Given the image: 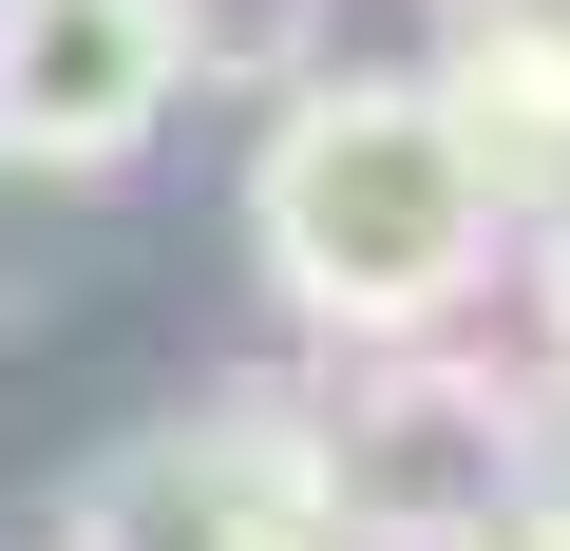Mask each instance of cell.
Returning a JSON list of instances; mask_svg holds the SVG:
<instances>
[{
    "instance_id": "cell-2",
    "label": "cell",
    "mask_w": 570,
    "mask_h": 551,
    "mask_svg": "<svg viewBox=\"0 0 570 551\" xmlns=\"http://www.w3.org/2000/svg\"><path fill=\"white\" fill-rule=\"evenodd\" d=\"M305 437H324V532H513L532 513V381L456 362L438 324L400 343H343V381H305Z\"/></svg>"
},
{
    "instance_id": "cell-1",
    "label": "cell",
    "mask_w": 570,
    "mask_h": 551,
    "mask_svg": "<svg viewBox=\"0 0 570 551\" xmlns=\"http://www.w3.org/2000/svg\"><path fill=\"white\" fill-rule=\"evenodd\" d=\"M247 247L305 343H400V324H456L494 286V190L456 171L438 96L419 77H285L266 96V152H247Z\"/></svg>"
},
{
    "instance_id": "cell-5",
    "label": "cell",
    "mask_w": 570,
    "mask_h": 551,
    "mask_svg": "<svg viewBox=\"0 0 570 551\" xmlns=\"http://www.w3.org/2000/svg\"><path fill=\"white\" fill-rule=\"evenodd\" d=\"M419 96H438L456 171L494 190V228L570 190V20H551V0H494V20H456V58H438Z\"/></svg>"
},
{
    "instance_id": "cell-8",
    "label": "cell",
    "mask_w": 570,
    "mask_h": 551,
    "mask_svg": "<svg viewBox=\"0 0 570 551\" xmlns=\"http://www.w3.org/2000/svg\"><path fill=\"white\" fill-rule=\"evenodd\" d=\"M438 20H494V0H438Z\"/></svg>"
},
{
    "instance_id": "cell-9",
    "label": "cell",
    "mask_w": 570,
    "mask_h": 551,
    "mask_svg": "<svg viewBox=\"0 0 570 551\" xmlns=\"http://www.w3.org/2000/svg\"><path fill=\"white\" fill-rule=\"evenodd\" d=\"M551 20H570V0H551Z\"/></svg>"
},
{
    "instance_id": "cell-3",
    "label": "cell",
    "mask_w": 570,
    "mask_h": 551,
    "mask_svg": "<svg viewBox=\"0 0 570 551\" xmlns=\"http://www.w3.org/2000/svg\"><path fill=\"white\" fill-rule=\"evenodd\" d=\"M58 532H324V437H305V381H228V400H171L134 419L115 456L58 475Z\"/></svg>"
},
{
    "instance_id": "cell-6",
    "label": "cell",
    "mask_w": 570,
    "mask_h": 551,
    "mask_svg": "<svg viewBox=\"0 0 570 551\" xmlns=\"http://www.w3.org/2000/svg\"><path fill=\"white\" fill-rule=\"evenodd\" d=\"M171 20V96H285L324 58V0H153Z\"/></svg>"
},
{
    "instance_id": "cell-4",
    "label": "cell",
    "mask_w": 570,
    "mask_h": 551,
    "mask_svg": "<svg viewBox=\"0 0 570 551\" xmlns=\"http://www.w3.org/2000/svg\"><path fill=\"white\" fill-rule=\"evenodd\" d=\"M171 115V20L153 0H0V171H134Z\"/></svg>"
},
{
    "instance_id": "cell-7",
    "label": "cell",
    "mask_w": 570,
    "mask_h": 551,
    "mask_svg": "<svg viewBox=\"0 0 570 551\" xmlns=\"http://www.w3.org/2000/svg\"><path fill=\"white\" fill-rule=\"evenodd\" d=\"M513 228H532V324H551V362H570V190H551V209H513Z\"/></svg>"
}]
</instances>
